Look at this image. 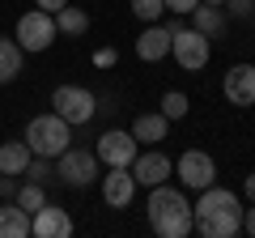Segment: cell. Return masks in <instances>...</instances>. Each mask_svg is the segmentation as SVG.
Here are the masks:
<instances>
[{
    "mask_svg": "<svg viewBox=\"0 0 255 238\" xmlns=\"http://www.w3.org/2000/svg\"><path fill=\"white\" fill-rule=\"evenodd\" d=\"M204 4H221V0H204Z\"/></svg>",
    "mask_w": 255,
    "mask_h": 238,
    "instance_id": "obj_31",
    "label": "cell"
},
{
    "mask_svg": "<svg viewBox=\"0 0 255 238\" xmlns=\"http://www.w3.org/2000/svg\"><path fill=\"white\" fill-rule=\"evenodd\" d=\"M243 230L255 238V200H251V209H243Z\"/></svg>",
    "mask_w": 255,
    "mask_h": 238,
    "instance_id": "obj_28",
    "label": "cell"
},
{
    "mask_svg": "<svg viewBox=\"0 0 255 238\" xmlns=\"http://www.w3.org/2000/svg\"><path fill=\"white\" fill-rule=\"evenodd\" d=\"M187 107H191L187 94H179V90H170V94L162 98V115H166V119H183V115H187Z\"/></svg>",
    "mask_w": 255,
    "mask_h": 238,
    "instance_id": "obj_23",
    "label": "cell"
},
{
    "mask_svg": "<svg viewBox=\"0 0 255 238\" xmlns=\"http://www.w3.org/2000/svg\"><path fill=\"white\" fill-rule=\"evenodd\" d=\"M136 55L145 60V64H157V60H166V55H170V30L157 26V21H149L145 34L136 38Z\"/></svg>",
    "mask_w": 255,
    "mask_h": 238,
    "instance_id": "obj_14",
    "label": "cell"
},
{
    "mask_svg": "<svg viewBox=\"0 0 255 238\" xmlns=\"http://www.w3.org/2000/svg\"><path fill=\"white\" fill-rule=\"evenodd\" d=\"M191 217H196V234L200 238H234L243 234V200L226 187H204L200 200L191 204Z\"/></svg>",
    "mask_w": 255,
    "mask_h": 238,
    "instance_id": "obj_1",
    "label": "cell"
},
{
    "mask_svg": "<svg viewBox=\"0 0 255 238\" xmlns=\"http://www.w3.org/2000/svg\"><path fill=\"white\" fill-rule=\"evenodd\" d=\"M102 200L111 209H128L136 200V179H132L128 166H107V174H102Z\"/></svg>",
    "mask_w": 255,
    "mask_h": 238,
    "instance_id": "obj_10",
    "label": "cell"
},
{
    "mask_svg": "<svg viewBox=\"0 0 255 238\" xmlns=\"http://www.w3.org/2000/svg\"><path fill=\"white\" fill-rule=\"evenodd\" d=\"M179 183L191 187V192L213 187V183H217V162H213V153H204V149H187V153H179Z\"/></svg>",
    "mask_w": 255,
    "mask_h": 238,
    "instance_id": "obj_8",
    "label": "cell"
},
{
    "mask_svg": "<svg viewBox=\"0 0 255 238\" xmlns=\"http://www.w3.org/2000/svg\"><path fill=\"white\" fill-rule=\"evenodd\" d=\"M21 140L30 145V153L51 157V162H55L64 149L73 145V123H64L55 111H51V115H34V119L26 123V136H21Z\"/></svg>",
    "mask_w": 255,
    "mask_h": 238,
    "instance_id": "obj_3",
    "label": "cell"
},
{
    "mask_svg": "<svg viewBox=\"0 0 255 238\" xmlns=\"http://www.w3.org/2000/svg\"><path fill=\"white\" fill-rule=\"evenodd\" d=\"M128 170H132V179H136V187H157V183H166V179H170L174 162H170L166 153H136Z\"/></svg>",
    "mask_w": 255,
    "mask_h": 238,
    "instance_id": "obj_12",
    "label": "cell"
},
{
    "mask_svg": "<svg viewBox=\"0 0 255 238\" xmlns=\"http://www.w3.org/2000/svg\"><path fill=\"white\" fill-rule=\"evenodd\" d=\"M30 157L34 153H30L26 140H4V145H0V174H21Z\"/></svg>",
    "mask_w": 255,
    "mask_h": 238,
    "instance_id": "obj_19",
    "label": "cell"
},
{
    "mask_svg": "<svg viewBox=\"0 0 255 238\" xmlns=\"http://www.w3.org/2000/svg\"><path fill=\"white\" fill-rule=\"evenodd\" d=\"M170 55L179 60L183 73H200L204 64H209V55H213V43L200 34L196 26H179V21H170Z\"/></svg>",
    "mask_w": 255,
    "mask_h": 238,
    "instance_id": "obj_4",
    "label": "cell"
},
{
    "mask_svg": "<svg viewBox=\"0 0 255 238\" xmlns=\"http://www.w3.org/2000/svg\"><path fill=\"white\" fill-rule=\"evenodd\" d=\"M21 174H26V179H30V183H51V157H30V162H26V170H21Z\"/></svg>",
    "mask_w": 255,
    "mask_h": 238,
    "instance_id": "obj_22",
    "label": "cell"
},
{
    "mask_svg": "<svg viewBox=\"0 0 255 238\" xmlns=\"http://www.w3.org/2000/svg\"><path fill=\"white\" fill-rule=\"evenodd\" d=\"M132 13H136L140 21H157L166 13V4H162V0H132Z\"/></svg>",
    "mask_w": 255,
    "mask_h": 238,
    "instance_id": "obj_24",
    "label": "cell"
},
{
    "mask_svg": "<svg viewBox=\"0 0 255 238\" xmlns=\"http://www.w3.org/2000/svg\"><path fill=\"white\" fill-rule=\"evenodd\" d=\"M166 128H170V119L162 111H153V115H136L128 132L136 136V145H157V140H166Z\"/></svg>",
    "mask_w": 255,
    "mask_h": 238,
    "instance_id": "obj_16",
    "label": "cell"
},
{
    "mask_svg": "<svg viewBox=\"0 0 255 238\" xmlns=\"http://www.w3.org/2000/svg\"><path fill=\"white\" fill-rule=\"evenodd\" d=\"M98 153H94V149H64L60 157H55V174H60L64 183L68 187H90L94 179H98Z\"/></svg>",
    "mask_w": 255,
    "mask_h": 238,
    "instance_id": "obj_7",
    "label": "cell"
},
{
    "mask_svg": "<svg viewBox=\"0 0 255 238\" xmlns=\"http://www.w3.org/2000/svg\"><path fill=\"white\" fill-rule=\"evenodd\" d=\"M243 187H247V200H255V170L247 174V183H243Z\"/></svg>",
    "mask_w": 255,
    "mask_h": 238,
    "instance_id": "obj_30",
    "label": "cell"
},
{
    "mask_svg": "<svg viewBox=\"0 0 255 238\" xmlns=\"http://www.w3.org/2000/svg\"><path fill=\"white\" fill-rule=\"evenodd\" d=\"M98 162L102 166H132V157L140 153V145H136V136L132 132H124V128H107L98 136Z\"/></svg>",
    "mask_w": 255,
    "mask_h": 238,
    "instance_id": "obj_9",
    "label": "cell"
},
{
    "mask_svg": "<svg viewBox=\"0 0 255 238\" xmlns=\"http://www.w3.org/2000/svg\"><path fill=\"white\" fill-rule=\"evenodd\" d=\"M13 200H17L21 209H26L30 217H34V213H38V209L47 204V196H43V183H30V179H26V183L17 187V196H13Z\"/></svg>",
    "mask_w": 255,
    "mask_h": 238,
    "instance_id": "obj_21",
    "label": "cell"
},
{
    "mask_svg": "<svg viewBox=\"0 0 255 238\" xmlns=\"http://www.w3.org/2000/svg\"><path fill=\"white\" fill-rule=\"evenodd\" d=\"M73 217H68V209H60V204H43V209L30 217V234L34 238H68L73 234Z\"/></svg>",
    "mask_w": 255,
    "mask_h": 238,
    "instance_id": "obj_11",
    "label": "cell"
},
{
    "mask_svg": "<svg viewBox=\"0 0 255 238\" xmlns=\"http://www.w3.org/2000/svg\"><path fill=\"white\" fill-rule=\"evenodd\" d=\"M55 38H60V30H55V13H47V9L21 13V21H17V47H21V51H47Z\"/></svg>",
    "mask_w": 255,
    "mask_h": 238,
    "instance_id": "obj_6",
    "label": "cell"
},
{
    "mask_svg": "<svg viewBox=\"0 0 255 238\" xmlns=\"http://www.w3.org/2000/svg\"><path fill=\"white\" fill-rule=\"evenodd\" d=\"M21 60H26V51L17 47V38L0 34V85H9V81L21 77Z\"/></svg>",
    "mask_w": 255,
    "mask_h": 238,
    "instance_id": "obj_18",
    "label": "cell"
},
{
    "mask_svg": "<svg viewBox=\"0 0 255 238\" xmlns=\"http://www.w3.org/2000/svg\"><path fill=\"white\" fill-rule=\"evenodd\" d=\"M17 174H0V196H4V200H13V196H17Z\"/></svg>",
    "mask_w": 255,
    "mask_h": 238,
    "instance_id": "obj_26",
    "label": "cell"
},
{
    "mask_svg": "<svg viewBox=\"0 0 255 238\" xmlns=\"http://www.w3.org/2000/svg\"><path fill=\"white\" fill-rule=\"evenodd\" d=\"M221 4H226V17H251L255 13V0H221Z\"/></svg>",
    "mask_w": 255,
    "mask_h": 238,
    "instance_id": "obj_25",
    "label": "cell"
},
{
    "mask_svg": "<svg viewBox=\"0 0 255 238\" xmlns=\"http://www.w3.org/2000/svg\"><path fill=\"white\" fill-rule=\"evenodd\" d=\"M0 238H30V213L17 200L0 204Z\"/></svg>",
    "mask_w": 255,
    "mask_h": 238,
    "instance_id": "obj_17",
    "label": "cell"
},
{
    "mask_svg": "<svg viewBox=\"0 0 255 238\" xmlns=\"http://www.w3.org/2000/svg\"><path fill=\"white\" fill-rule=\"evenodd\" d=\"M162 4H166L170 13H179V17H183V13H191L196 4H200V0H162Z\"/></svg>",
    "mask_w": 255,
    "mask_h": 238,
    "instance_id": "obj_27",
    "label": "cell"
},
{
    "mask_svg": "<svg viewBox=\"0 0 255 238\" xmlns=\"http://www.w3.org/2000/svg\"><path fill=\"white\" fill-rule=\"evenodd\" d=\"M187 17H191V26L200 30L204 38H221V34H226V21H230L221 4H204V0H200V4H196V9L187 13Z\"/></svg>",
    "mask_w": 255,
    "mask_h": 238,
    "instance_id": "obj_15",
    "label": "cell"
},
{
    "mask_svg": "<svg viewBox=\"0 0 255 238\" xmlns=\"http://www.w3.org/2000/svg\"><path fill=\"white\" fill-rule=\"evenodd\" d=\"M221 90L234 107H255V64H234L221 81Z\"/></svg>",
    "mask_w": 255,
    "mask_h": 238,
    "instance_id": "obj_13",
    "label": "cell"
},
{
    "mask_svg": "<svg viewBox=\"0 0 255 238\" xmlns=\"http://www.w3.org/2000/svg\"><path fill=\"white\" fill-rule=\"evenodd\" d=\"M34 4H38V9H47V13H60L68 0H34Z\"/></svg>",
    "mask_w": 255,
    "mask_h": 238,
    "instance_id": "obj_29",
    "label": "cell"
},
{
    "mask_svg": "<svg viewBox=\"0 0 255 238\" xmlns=\"http://www.w3.org/2000/svg\"><path fill=\"white\" fill-rule=\"evenodd\" d=\"M145 213H149V226H153V234H162V238H187L191 226H196L187 196H183L179 187H166V183H157L153 192H149Z\"/></svg>",
    "mask_w": 255,
    "mask_h": 238,
    "instance_id": "obj_2",
    "label": "cell"
},
{
    "mask_svg": "<svg viewBox=\"0 0 255 238\" xmlns=\"http://www.w3.org/2000/svg\"><path fill=\"white\" fill-rule=\"evenodd\" d=\"M51 107H55V115H60L64 123H73V128H81V123H90V119L98 115V98H94L85 85H60V90L51 94Z\"/></svg>",
    "mask_w": 255,
    "mask_h": 238,
    "instance_id": "obj_5",
    "label": "cell"
},
{
    "mask_svg": "<svg viewBox=\"0 0 255 238\" xmlns=\"http://www.w3.org/2000/svg\"><path fill=\"white\" fill-rule=\"evenodd\" d=\"M55 30H60V34H77V38H81L85 30H90V13L77 9V4H64V9L55 13Z\"/></svg>",
    "mask_w": 255,
    "mask_h": 238,
    "instance_id": "obj_20",
    "label": "cell"
}]
</instances>
